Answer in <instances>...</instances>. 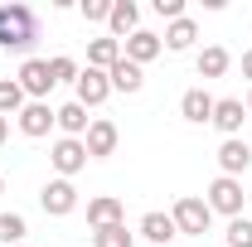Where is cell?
<instances>
[{"mask_svg": "<svg viewBox=\"0 0 252 247\" xmlns=\"http://www.w3.org/2000/svg\"><path fill=\"white\" fill-rule=\"evenodd\" d=\"M243 122H248V107H243L238 97H219V102H214V126L223 131V141H233V136L243 131Z\"/></svg>", "mask_w": 252, "mask_h": 247, "instance_id": "8fae6325", "label": "cell"}, {"mask_svg": "<svg viewBox=\"0 0 252 247\" xmlns=\"http://www.w3.org/2000/svg\"><path fill=\"white\" fill-rule=\"evenodd\" d=\"M243 73H248V78H252V49H248V54H243Z\"/></svg>", "mask_w": 252, "mask_h": 247, "instance_id": "f546056e", "label": "cell"}, {"mask_svg": "<svg viewBox=\"0 0 252 247\" xmlns=\"http://www.w3.org/2000/svg\"><path fill=\"white\" fill-rule=\"evenodd\" d=\"M117 141H122V131H117V122L97 117V122L88 126V136H83V146H88V160H107V155L117 151Z\"/></svg>", "mask_w": 252, "mask_h": 247, "instance_id": "52a82bcc", "label": "cell"}, {"mask_svg": "<svg viewBox=\"0 0 252 247\" xmlns=\"http://www.w3.org/2000/svg\"><path fill=\"white\" fill-rule=\"evenodd\" d=\"M136 233H126V223H112V228H93V247H131Z\"/></svg>", "mask_w": 252, "mask_h": 247, "instance_id": "603a6c76", "label": "cell"}, {"mask_svg": "<svg viewBox=\"0 0 252 247\" xmlns=\"http://www.w3.org/2000/svg\"><path fill=\"white\" fill-rule=\"evenodd\" d=\"M156 15H160V20H170V25L185 20V0H156Z\"/></svg>", "mask_w": 252, "mask_h": 247, "instance_id": "83f0119b", "label": "cell"}, {"mask_svg": "<svg viewBox=\"0 0 252 247\" xmlns=\"http://www.w3.org/2000/svg\"><path fill=\"white\" fill-rule=\"evenodd\" d=\"M243 107H248V117H252V93H248V102H243Z\"/></svg>", "mask_w": 252, "mask_h": 247, "instance_id": "4dcf8cb0", "label": "cell"}, {"mask_svg": "<svg viewBox=\"0 0 252 247\" xmlns=\"http://www.w3.org/2000/svg\"><path fill=\"white\" fill-rule=\"evenodd\" d=\"M228 63H233V59H228V49H223V44H209V49L194 59V68H199V78H223Z\"/></svg>", "mask_w": 252, "mask_h": 247, "instance_id": "44dd1931", "label": "cell"}, {"mask_svg": "<svg viewBox=\"0 0 252 247\" xmlns=\"http://www.w3.org/2000/svg\"><path fill=\"white\" fill-rule=\"evenodd\" d=\"M78 73H83V68H78V63L68 59V54L49 59V78H54V83H78Z\"/></svg>", "mask_w": 252, "mask_h": 247, "instance_id": "d4e9b609", "label": "cell"}, {"mask_svg": "<svg viewBox=\"0 0 252 247\" xmlns=\"http://www.w3.org/2000/svg\"><path fill=\"white\" fill-rule=\"evenodd\" d=\"M228 247H252V218H228Z\"/></svg>", "mask_w": 252, "mask_h": 247, "instance_id": "484cf974", "label": "cell"}, {"mask_svg": "<svg viewBox=\"0 0 252 247\" xmlns=\"http://www.w3.org/2000/svg\"><path fill=\"white\" fill-rule=\"evenodd\" d=\"M214 102H219V97H209L204 88H189V93L180 97V117L194 122V126H204V122H214Z\"/></svg>", "mask_w": 252, "mask_h": 247, "instance_id": "2e32d148", "label": "cell"}, {"mask_svg": "<svg viewBox=\"0 0 252 247\" xmlns=\"http://www.w3.org/2000/svg\"><path fill=\"white\" fill-rule=\"evenodd\" d=\"M209 209L223 214V218H243V180L219 175V180L209 185Z\"/></svg>", "mask_w": 252, "mask_h": 247, "instance_id": "3957f363", "label": "cell"}, {"mask_svg": "<svg viewBox=\"0 0 252 247\" xmlns=\"http://www.w3.org/2000/svg\"><path fill=\"white\" fill-rule=\"evenodd\" d=\"M30 102H44V97L54 93V78H49V59H25L20 63V78H15Z\"/></svg>", "mask_w": 252, "mask_h": 247, "instance_id": "5b68a950", "label": "cell"}, {"mask_svg": "<svg viewBox=\"0 0 252 247\" xmlns=\"http://www.w3.org/2000/svg\"><path fill=\"white\" fill-rule=\"evenodd\" d=\"M25 102H30V97H25V88H20L15 78H0V117H20Z\"/></svg>", "mask_w": 252, "mask_h": 247, "instance_id": "7402d4cb", "label": "cell"}, {"mask_svg": "<svg viewBox=\"0 0 252 247\" xmlns=\"http://www.w3.org/2000/svg\"><path fill=\"white\" fill-rule=\"evenodd\" d=\"M10 141V117H0V146Z\"/></svg>", "mask_w": 252, "mask_h": 247, "instance_id": "f1b7e54d", "label": "cell"}, {"mask_svg": "<svg viewBox=\"0 0 252 247\" xmlns=\"http://www.w3.org/2000/svg\"><path fill=\"white\" fill-rule=\"evenodd\" d=\"M248 165H252V146L243 141V136H233V141H223V146H219V170H223V175L238 180Z\"/></svg>", "mask_w": 252, "mask_h": 247, "instance_id": "5bb4252c", "label": "cell"}, {"mask_svg": "<svg viewBox=\"0 0 252 247\" xmlns=\"http://www.w3.org/2000/svg\"><path fill=\"white\" fill-rule=\"evenodd\" d=\"M78 10H83V20H88V25H102V20L112 15V0H83Z\"/></svg>", "mask_w": 252, "mask_h": 247, "instance_id": "4316f807", "label": "cell"}, {"mask_svg": "<svg viewBox=\"0 0 252 247\" xmlns=\"http://www.w3.org/2000/svg\"><path fill=\"white\" fill-rule=\"evenodd\" d=\"M39 209L49 218H68L73 209H78V189H73V180H49V185L39 189Z\"/></svg>", "mask_w": 252, "mask_h": 247, "instance_id": "277c9868", "label": "cell"}, {"mask_svg": "<svg viewBox=\"0 0 252 247\" xmlns=\"http://www.w3.org/2000/svg\"><path fill=\"white\" fill-rule=\"evenodd\" d=\"M107 25H112V39H117V44H122V34L131 39V34L141 30V10H136V0H112Z\"/></svg>", "mask_w": 252, "mask_h": 247, "instance_id": "9a60e30c", "label": "cell"}, {"mask_svg": "<svg viewBox=\"0 0 252 247\" xmlns=\"http://www.w3.org/2000/svg\"><path fill=\"white\" fill-rule=\"evenodd\" d=\"M54 126H59L63 136L83 141V136H88V126H93V117H88V107H83V102H63L59 112H54Z\"/></svg>", "mask_w": 252, "mask_h": 247, "instance_id": "4fadbf2b", "label": "cell"}, {"mask_svg": "<svg viewBox=\"0 0 252 247\" xmlns=\"http://www.w3.org/2000/svg\"><path fill=\"white\" fill-rule=\"evenodd\" d=\"M194 39H199V25L185 15V20H175V25L165 30V49H170V54H185V49H194Z\"/></svg>", "mask_w": 252, "mask_h": 247, "instance_id": "ffe728a7", "label": "cell"}, {"mask_svg": "<svg viewBox=\"0 0 252 247\" xmlns=\"http://www.w3.org/2000/svg\"><path fill=\"white\" fill-rule=\"evenodd\" d=\"M25 233H30V223L20 214H0V247H20Z\"/></svg>", "mask_w": 252, "mask_h": 247, "instance_id": "cb8c5ba5", "label": "cell"}, {"mask_svg": "<svg viewBox=\"0 0 252 247\" xmlns=\"http://www.w3.org/2000/svg\"><path fill=\"white\" fill-rule=\"evenodd\" d=\"M34 39H39V20H34L30 5H0V49L5 54H30Z\"/></svg>", "mask_w": 252, "mask_h": 247, "instance_id": "6da1fadb", "label": "cell"}, {"mask_svg": "<svg viewBox=\"0 0 252 247\" xmlns=\"http://www.w3.org/2000/svg\"><path fill=\"white\" fill-rule=\"evenodd\" d=\"M112 63H122V44L107 34V39H93L88 44V68H97V73H112Z\"/></svg>", "mask_w": 252, "mask_h": 247, "instance_id": "d6986e66", "label": "cell"}, {"mask_svg": "<svg viewBox=\"0 0 252 247\" xmlns=\"http://www.w3.org/2000/svg\"><path fill=\"white\" fill-rule=\"evenodd\" d=\"M20 247H25V243H20Z\"/></svg>", "mask_w": 252, "mask_h": 247, "instance_id": "d6a6232c", "label": "cell"}, {"mask_svg": "<svg viewBox=\"0 0 252 247\" xmlns=\"http://www.w3.org/2000/svg\"><path fill=\"white\" fill-rule=\"evenodd\" d=\"M175 228L185 233V238H204L209 233V223H214V209H209V199H199V194H185V199H175Z\"/></svg>", "mask_w": 252, "mask_h": 247, "instance_id": "7a4b0ae2", "label": "cell"}, {"mask_svg": "<svg viewBox=\"0 0 252 247\" xmlns=\"http://www.w3.org/2000/svg\"><path fill=\"white\" fill-rule=\"evenodd\" d=\"M49 160H54L59 180H73V175H78V170L88 165V146H83V141H73V136H63V141H54Z\"/></svg>", "mask_w": 252, "mask_h": 247, "instance_id": "8992f818", "label": "cell"}, {"mask_svg": "<svg viewBox=\"0 0 252 247\" xmlns=\"http://www.w3.org/2000/svg\"><path fill=\"white\" fill-rule=\"evenodd\" d=\"M73 88H78L73 102H83V107H102V102L112 97V78H107V73H97V68H83Z\"/></svg>", "mask_w": 252, "mask_h": 247, "instance_id": "ba28073f", "label": "cell"}, {"mask_svg": "<svg viewBox=\"0 0 252 247\" xmlns=\"http://www.w3.org/2000/svg\"><path fill=\"white\" fill-rule=\"evenodd\" d=\"M160 49H165V39L160 34H151V30H136L131 39L122 44V59H131L136 68H146L151 59H160Z\"/></svg>", "mask_w": 252, "mask_h": 247, "instance_id": "9c48e42d", "label": "cell"}, {"mask_svg": "<svg viewBox=\"0 0 252 247\" xmlns=\"http://www.w3.org/2000/svg\"><path fill=\"white\" fill-rule=\"evenodd\" d=\"M141 238H146V247H170L175 238H180V228H175V218H170V214L151 209V214L141 218Z\"/></svg>", "mask_w": 252, "mask_h": 247, "instance_id": "30bf717a", "label": "cell"}, {"mask_svg": "<svg viewBox=\"0 0 252 247\" xmlns=\"http://www.w3.org/2000/svg\"><path fill=\"white\" fill-rule=\"evenodd\" d=\"M15 122H20L25 136L39 141V136H49V126H54V107H49V102H25V112H20Z\"/></svg>", "mask_w": 252, "mask_h": 247, "instance_id": "e0dca14e", "label": "cell"}, {"mask_svg": "<svg viewBox=\"0 0 252 247\" xmlns=\"http://www.w3.org/2000/svg\"><path fill=\"white\" fill-rule=\"evenodd\" d=\"M0 194H5V175H0Z\"/></svg>", "mask_w": 252, "mask_h": 247, "instance_id": "1f68e13d", "label": "cell"}, {"mask_svg": "<svg viewBox=\"0 0 252 247\" xmlns=\"http://www.w3.org/2000/svg\"><path fill=\"white\" fill-rule=\"evenodd\" d=\"M88 223H93V228L126 223V204L117 199V194H97V199H88Z\"/></svg>", "mask_w": 252, "mask_h": 247, "instance_id": "7c38bea8", "label": "cell"}, {"mask_svg": "<svg viewBox=\"0 0 252 247\" xmlns=\"http://www.w3.org/2000/svg\"><path fill=\"white\" fill-rule=\"evenodd\" d=\"M112 93H141L146 88V68H136L131 59H122V63H112Z\"/></svg>", "mask_w": 252, "mask_h": 247, "instance_id": "ac0fdd59", "label": "cell"}]
</instances>
